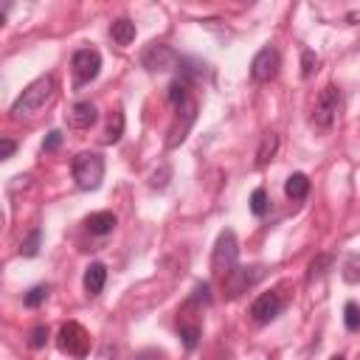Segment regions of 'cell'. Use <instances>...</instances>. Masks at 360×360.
I'll list each match as a JSON object with an SVG mask.
<instances>
[{
	"label": "cell",
	"mask_w": 360,
	"mask_h": 360,
	"mask_svg": "<svg viewBox=\"0 0 360 360\" xmlns=\"http://www.w3.org/2000/svg\"><path fill=\"white\" fill-rule=\"evenodd\" d=\"M51 93H54V76H39V79H34L23 93L17 96V102L12 105V116H17V118H23V116H37L42 107H45V102L51 99Z\"/></svg>",
	"instance_id": "obj_1"
},
{
	"label": "cell",
	"mask_w": 360,
	"mask_h": 360,
	"mask_svg": "<svg viewBox=\"0 0 360 360\" xmlns=\"http://www.w3.org/2000/svg\"><path fill=\"white\" fill-rule=\"evenodd\" d=\"M73 180L82 192H93L105 180V158L99 152H82L73 158Z\"/></svg>",
	"instance_id": "obj_2"
},
{
	"label": "cell",
	"mask_w": 360,
	"mask_h": 360,
	"mask_svg": "<svg viewBox=\"0 0 360 360\" xmlns=\"http://www.w3.org/2000/svg\"><path fill=\"white\" fill-rule=\"evenodd\" d=\"M237 256H240L237 234L225 228V231L217 237V245H214V253H211V270H214V276H225L228 270H234V267H237Z\"/></svg>",
	"instance_id": "obj_3"
},
{
	"label": "cell",
	"mask_w": 360,
	"mask_h": 360,
	"mask_svg": "<svg viewBox=\"0 0 360 360\" xmlns=\"http://www.w3.org/2000/svg\"><path fill=\"white\" fill-rule=\"evenodd\" d=\"M338 107H341V90L335 84H327L318 99H315V110H312V124L318 129H330L335 124V116H338Z\"/></svg>",
	"instance_id": "obj_4"
},
{
	"label": "cell",
	"mask_w": 360,
	"mask_h": 360,
	"mask_svg": "<svg viewBox=\"0 0 360 360\" xmlns=\"http://www.w3.org/2000/svg\"><path fill=\"white\" fill-rule=\"evenodd\" d=\"M57 346H60V352H65L68 357H84V354L90 352V335L84 332L82 324L68 321V324L60 330V335H57Z\"/></svg>",
	"instance_id": "obj_5"
},
{
	"label": "cell",
	"mask_w": 360,
	"mask_h": 360,
	"mask_svg": "<svg viewBox=\"0 0 360 360\" xmlns=\"http://www.w3.org/2000/svg\"><path fill=\"white\" fill-rule=\"evenodd\" d=\"M262 273H264L262 267H240L237 264L234 270H228V273L222 276L225 296H228V298H240L242 293H248V287H253L262 279Z\"/></svg>",
	"instance_id": "obj_6"
},
{
	"label": "cell",
	"mask_w": 360,
	"mask_h": 360,
	"mask_svg": "<svg viewBox=\"0 0 360 360\" xmlns=\"http://www.w3.org/2000/svg\"><path fill=\"white\" fill-rule=\"evenodd\" d=\"M279 68H282L279 51L273 48V45H264V48H262V51L253 57V62H251V79L259 82V84L273 82L276 73H279Z\"/></svg>",
	"instance_id": "obj_7"
},
{
	"label": "cell",
	"mask_w": 360,
	"mask_h": 360,
	"mask_svg": "<svg viewBox=\"0 0 360 360\" xmlns=\"http://www.w3.org/2000/svg\"><path fill=\"white\" fill-rule=\"evenodd\" d=\"M180 60H183V57H177V51L169 48V45H163V42H152L150 48L144 51V57H141L144 68L152 71V73L174 71V68H180Z\"/></svg>",
	"instance_id": "obj_8"
},
{
	"label": "cell",
	"mask_w": 360,
	"mask_h": 360,
	"mask_svg": "<svg viewBox=\"0 0 360 360\" xmlns=\"http://www.w3.org/2000/svg\"><path fill=\"white\" fill-rule=\"evenodd\" d=\"M71 68H73L76 84H87V82H93L102 71V54L96 48H79L71 60Z\"/></svg>",
	"instance_id": "obj_9"
},
{
	"label": "cell",
	"mask_w": 360,
	"mask_h": 360,
	"mask_svg": "<svg viewBox=\"0 0 360 360\" xmlns=\"http://www.w3.org/2000/svg\"><path fill=\"white\" fill-rule=\"evenodd\" d=\"M282 307H285V301H282L279 293H262V296L253 301L251 315H253L256 324H270V321H273L276 315L282 312Z\"/></svg>",
	"instance_id": "obj_10"
},
{
	"label": "cell",
	"mask_w": 360,
	"mask_h": 360,
	"mask_svg": "<svg viewBox=\"0 0 360 360\" xmlns=\"http://www.w3.org/2000/svg\"><path fill=\"white\" fill-rule=\"evenodd\" d=\"M96 121H99V110H96V105H90V102H76L71 107V113H68V124L73 129H90Z\"/></svg>",
	"instance_id": "obj_11"
},
{
	"label": "cell",
	"mask_w": 360,
	"mask_h": 360,
	"mask_svg": "<svg viewBox=\"0 0 360 360\" xmlns=\"http://www.w3.org/2000/svg\"><path fill=\"white\" fill-rule=\"evenodd\" d=\"M116 214L113 211H96V214H90L87 219H84V225H87V231L93 234V237H105V234H110L113 228H116Z\"/></svg>",
	"instance_id": "obj_12"
},
{
	"label": "cell",
	"mask_w": 360,
	"mask_h": 360,
	"mask_svg": "<svg viewBox=\"0 0 360 360\" xmlns=\"http://www.w3.org/2000/svg\"><path fill=\"white\" fill-rule=\"evenodd\" d=\"M105 282H107V267L102 262L87 264V270H84V290H87V296H99Z\"/></svg>",
	"instance_id": "obj_13"
},
{
	"label": "cell",
	"mask_w": 360,
	"mask_h": 360,
	"mask_svg": "<svg viewBox=\"0 0 360 360\" xmlns=\"http://www.w3.org/2000/svg\"><path fill=\"white\" fill-rule=\"evenodd\" d=\"M110 37L116 45H129L135 39V23L129 17H118L110 23Z\"/></svg>",
	"instance_id": "obj_14"
},
{
	"label": "cell",
	"mask_w": 360,
	"mask_h": 360,
	"mask_svg": "<svg viewBox=\"0 0 360 360\" xmlns=\"http://www.w3.org/2000/svg\"><path fill=\"white\" fill-rule=\"evenodd\" d=\"M307 192H309V177H307L304 172H293V174L287 177V183H285V195H287L290 200H304Z\"/></svg>",
	"instance_id": "obj_15"
},
{
	"label": "cell",
	"mask_w": 360,
	"mask_h": 360,
	"mask_svg": "<svg viewBox=\"0 0 360 360\" xmlns=\"http://www.w3.org/2000/svg\"><path fill=\"white\" fill-rule=\"evenodd\" d=\"M276 152H279V135L267 132L262 138V144H259V150H256V166H264L267 161H273Z\"/></svg>",
	"instance_id": "obj_16"
},
{
	"label": "cell",
	"mask_w": 360,
	"mask_h": 360,
	"mask_svg": "<svg viewBox=\"0 0 360 360\" xmlns=\"http://www.w3.org/2000/svg\"><path fill=\"white\" fill-rule=\"evenodd\" d=\"M332 256L330 253H318L312 262H309V267H307V282H318V279H324L327 273H330V267H332Z\"/></svg>",
	"instance_id": "obj_17"
},
{
	"label": "cell",
	"mask_w": 360,
	"mask_h": 360,
	"mask_svg": "<svg viewBox=\"0 0 360 360\" xmlns=\"http://www.w3.org/2000/svg\"><path fill=\"white\" fill-rule=\"evenodd\" d=\"M189 99H192V96H189V79H183V76L174 79V82L169 84V102H172L174 107H180V105L189 102Z\"/></svg>",
	"instance_id": "obj_18"
},
{
	"label": "cell",
	"mask_w": 360,
	"mask_h": 360,
	"mask_svg": "<svg viewBox=\"0 0 360 360\" xmlns=\"http://www.w3.org/2000/svg\"><path fill=\"white\" fill-rule=\"evenodd\" d=\"M341 276L346 285H357L360 282V253H349L343 267H341Z\"/></svg>",
	"instance_id": "obj_19"
},
{
	"label": "cell",
	"mask_w": 360,
	"mask_h": 360,
	"mask_svg": "<svg viewBox=\"0 0 360 360\" xmlns=\"http://www.w3.org/2000/svg\"><path fill=\"white\" fill-rule=\"evenodd\" d=\"M39 242H42V231H39V228H34V231L23 240V245H20V256L34 259V256L39 253Z\"/></svg>",
	"instance_id": "obj_20"
},
{
	"label": "cell",
	"mask_w": 360,
	"mask_h": 360,
	"mask_svg": "<svg viewBox=\"0 0 360 360\" xmlns=\"http://www.w3.org/2000/svg\"><path fill=\"white\" fill-rule=\"evenodd\" d=\"M48 293H51V287H48V285H37V287H31V290L23 296V304L34 309V307L45 304V298H48Z\"/></svg>",
	"instance_id": "obj_21"
},
{
	"label": "cell",
	"mask_w": 360,
	"mask_h": 360,
	"mask_svg": "<svg viewBox=\"0 0 360 360\" xmlns=\"http://www.w3.org/2000/svg\"><path fill=\"white\" fill-rule=\"evenodd\" d=\"M121 135H124V113L116 110L110 118V127H107V144H118Z\"/></svg>",
	"instance_id": "obj_22"
},
{
	"label": "cell",
	"mask_w": 360,
	"mask_h": 360,
	"mask_svg": "<svg viewBox=\"0 0 360 360\" xmlns=\"http://www.w3.org/2000/svg\"><path fill=\"white\" fill-rule=\"evenodd\" d=\"M343 324H346L349 332H357V330H360V307H357L354 301H349V304L343 307Z\"/></svg>",
	"instance_id": "obj_23"
},
{
	"label": "cell",
	"mask_w": 360,
	"mask_h": 360,
	"mask_svg": "<svg viewBox=\"0 0 360 360\" xmlns=\"http://www.w3.org/2000/svg\"><path fill=\"white\" fill-rule=\"evenodd\" d=\"M180 341H183L186 349H195L200 343V327L195 324H180Z\"/></svg>",
	"instance_id": "obj_24"
},
{
	"label": "cell",
	"mask_w": 360,
	"mask_h": 360,
	"mask_svg": "<svg viewBox=\"0 0 360 360\" xmlns=\"http://www.w3.org/2000/svg\"><path fill=\"white\" fill-rule=\"evenodd\" d=\"M251 211H253L256 217H264V214H267V192H264V189H253V195H251Z\"/></svg>",
	"instance_id": "obj_25"
},
{
	"label": "cell",
	"mask_w": 360,
	"mask_h": 360,
	"mask_svg": "<svg viewBox=\"0 0 360 360\" xmlns=\"http://www.w3.org/2000/svg\"><path fill=\"white\" fill-rule=\"evenodd\" d=\"M315 68H318V54H315V51H304L301 54V76L309 79L315 73Z\"/></svg>",
	"instance_id": "obj_26"
},
{
	"label": "cell",
	"mask_w": 360,
	"mask_h": 360,
	"mask_svg": "<svg viewBox=\"0 0 360 360\" xmlns=\"http://www.w3.org/2000/svg\"><path fill=\"white\" fill-rule=\"evenodd\" d=\"M45 343H48V327H34L31 335H28V346L31 349H42Z\"/></svg>",
	"instance_id": "obj_27"
},
{
	"label": "cell",
	"mask_w": 360,
	"mask_h": 360,
	"mask_svg": "<svg viewBox=\"0 0 360 360\" xmlns=\"http://www.w3.org/2000/svg\"><path fill=\"white\" fill-rule=\"evenodd\" d=\"M169 174H172V169H169V166H161L158 172H152V174H150V186H152V189H166V183H169Z\"/></svg>",
	"instance_id": "obj_28"
},
{
	"label": "cell",
	"mask_w": 360,
	"mask_h": 360,
	"mask_svg": "<svg viewBox=\"0 0 360 360\" xmlns=\"http://www.w3.org/2000/svg\"><path fill=\"white\" fill-rule=\"evenodd\" d=\"M192 301L195 304H211V287L206 282H197L192 290Z\"/></svg>",
	"instance_id": "obj_29"
},
{
	"label": "cell",
	"mask_w": 360,
	"mask_h": 360,
	"mask_svg": "<svg viewBox=\"0 0 360 360\" xmlns=\"http://www.w3.org/2000/svg\"><path fill=\"white\" fill-rule=\"evenodd\" d=\"M60 144H62V132L51 129L48 135H45V141H42V152H54V150H60Z\"/></svg>",
	"instance_id": "obj_30"
},
{
	"label": "cell",
	"mask_w": 360,
	"mask_h": 360,
	"mask_svg": "<svg viewBox=\"0 0 360 360\" xmlns=\"http://www.w3.org/2000/svg\"><path fill=\"white\" fill-rule=\"evenodd\" d=\"M15 150H17V144L12 138H0V161H9L15 155Z\"/></svg>",
	"instance_id": "obj_31"
},
{
	"label": "cell",
	"mask_w": 360,
	"mask_h": 360,
	"mask_svg": "<svg viewBox=\"0 0 360 360\" xmlns=\"http://www.w3.org/2000/svg\"><path fill=\"white\" fill-rule=\"evenodd\" d=\"M135 360H163V354H161V352H155V349H150V352H141Z\"/></svg>",
	"instance_id": "obj_32"
},
{
	"label": "cell",
	"mask_w": 360,
	"mask_h": 360,
	"mask_svg": "<svg viewBox=\"0 0 360 360\" xmlns=\"http://www.w3.org/2000/svg\"><path fill=\"white\" fill-rule=\"evenodd\" d=\"M330 360H346V357H343V354H335V357H330Z\"/></svg>",
	"instance_id": "obj_33"
}]
</instances>
